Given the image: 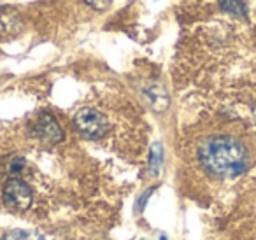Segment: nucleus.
Returning <instances> with one entry per match:
<instances>
[{
	"instance_id": "obj_3",
	"label": "nucleus",
	"mask_w": 256,
	"mask_h": 240,
	"mask_svg": "<svg viewBox=\"0 0 256 240\" xmlns=\"http://www.w3.org/2000/svg\"><path fill=\"white\" fill-rule=\"evenodd\" d=\"M2 202L12 212H25L34 202L32 188L22 177H9L2 188Z\"/></svg>"
},
{
	"instance_id": "obj_5",
	"label": "nucleus",
	"mask_w": 256,
	"mask_h": 240,
	"mask_svg": "<svg viewBox=\"0 0 256 240\" xmlns=\"http://www.w3.org/2000/svg\"><path fill=\"white\" fill-rule=\"evenodd\" d=\"M23 30V18L16 9L0 8V40L16 37Z\"/></svg>"
},
{
	"instance_id": "obj_9",
	"label": "nucleus",
	"mask_w": 256,
	"mask_h": 240,
	"mask_svg": "<svg viewBox=\"0 0 256 240\" xmlns=\"http://www.w3.org/2000/svg\"><path fill=\"white\" fill-rule=\"evenodd\" d=\"M84 2L90 6V8L98 9V11H104V9L109 8L110 2H112V0H84Z\"/></svg>"
},
{
	"instance_id": "obj_2",
	"label": "nucleus",
	"mask_w": 256,
	"mask_h": 240,
	"mask_svg": "<svg viewBox=\"0 0 256 240\" xmlns=\"http://www.w3.org/2000/svg\"><path fill=\"white\" fill-rule=\"evenodd\" d=\"M74 124L79 134L90 140H100L109 132V118L95 107H82L76 112Z\"/></svg>"
},
{
	"instance_id": "obj_7",
	"label": "nucleus",
	"mask_w": 256,
	"mask_h": 240,
	"mask_svg": "<svg viewBox=\"0 0 256 240\" xmlns=\"http://www.w3.org/2000/svg\"><path fill=\"white\" fill-rule=\"evenodd\" d=\"M220 6L223 11L230 12V14H235V16L246 14V6L242 0H220Z\"/></svg>"
},
{
	"instance_id": "obj_8",
	"label": "nucleus",
	"mask_w": 256,
	"mask_h": 240,
	"mask_svg": "<svg viewBox=\"0 0 256 240\" xmlns=\"http://www.w3.org/2000/svg\"><path fill=\"white\" fill-rule=\"evenodd\" d=\"M160 162H162V149H160V146H154L153 154H151V168H153V172H156L158 170Z\"/></svg>"
},
{
	"instance_id": "obj_4",
	"label": "nucleus",
	"mask_w": 256,
	"mask_h": 240,
	"mask_svg": "<svg viewBox=\"0 0 256 240\" xmlns=\"http://www.w3.org/2000/svg\"><path fill=\"white\" fill-rule=\"evenodd\" d=\"M32 134L40 142H46V144H56L64 137L58 121L53 116H50V114H42V116L37 118V121L32 126Z\"/></svg>"
},
{
	"instance_id": "obj_1",
	"label": "nucleus",
	"mask_w": 256,
	"mask_h": 240,
	"mask_svg": "<svg viewBox=\"0 0 256 240\" xmlns=\"http://www.w3.org/2000/svg\"><path fill=\"white\" fill-rule=\"evenodd\" d=\"M202 166L216 177H234L244 172L248 154L244 146L232 137H210L198 149Z\"/></svg>"
},
{
	"instance_id": "obj_6",
	"label": "nucleus",
	"mask_w": 256,
	"mask_h": 240,
	"mask_svg": "<svg viewBox=\"0 0 256 240\" xmlns=\"http://www.w3.org/2000/svg\"><path fill=\"white\" fill-rule=\"evenodd\" d=\"M2 240H44L40 235H37L36 232H28V230H11L8 232Z\"/></svg>"
}]
</instances>
